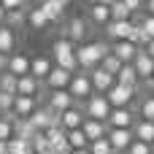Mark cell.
<instances>
[{
  "label": "cell",
  "instance_id": "d590c367",
  "mask_svg": "<svg viewBox=\"0 0 154 154\" xmlns=\"http://www.w3.org/2000/svg\"><path fill=\"white\" fill-rule=\"evenodd\" d=\"M100 68H103L106 73H111V76L116 79V73H119V68H122V62H119V60H116L114 54H106V57H103V62H100Z\"/></svg>",
  "mask_w": 154,
  "mask_h": 154
},
{
  "label": "cell",
  "instance_id": "6da1fadb",
  "mask_svg": "<svg viewBox=\"0 0 154 154\" xmlns=\"http://www.w3.org/2000/svg\"><path fill=\"white\" fill-rule=\"evenodd\" d=\"M106 54H111V46H108V43H103V41H95V43H81V46L76 49V62H79V70L89 73V70L100 68V62H103V57H106Z\"/></svg>",
  "mask_w": 154,
  "mask_h": 154
},
{
  "label": "cell",
  "instance_id": "816d5d0a",
  "mask_svg": "<svg viewBox=\"0 0 154 154\" xmlns=\"http://www.w3.org/2000/svg\"><path fill=\"white\" fill-rule=\"evenodd\" d=\"M0 154H8V143H3V141H0Z\"/></svg>",
  "mask_w": 154,
  "mask_h": 154
},
{
  "label": "cell",
  "instance_id": "f5cc1de1",
  "mask_svg": "<svg viewBox=\"0 0 154 154\" xmlns=\"http://www.w3.org/2000/svg\"><path fill=\"white\" fill-rule=\"evenodd\" d=\"M146 87H149V89H154V76H152V79H146Z\"/></svg>",
  "mask_w": 154,
  "mask_h": 154
},
{
  "label": "cell",
  "instance_id": "74e56055",
  "mask_svg": "<svg viewBox=\"0 0 154 154\" xmlns=\"http://www.w3.org/2000/svg\"><path fill=\"white\" fill-rule=\"evenodd\" d=\"M0 92H5V95H16V76L3 73V76H0Z\"/></svg>",
  "mask_w": 154,
  "mask_h": 154
},
{
  "label": "cell",
  "instance_id": "f1b7e54d",
  "mask_svg": "<svg viewBox=\"0 0 154 154\" xmlns=\"http://www.w3.org/2000/svg\"><path fill=\"white\" fill-rule=\"evenodd\" d=\"M27 22H30V27H35V30H43V27L49 24V19H46V14L41 11V5L27 11Z\"/></svg>",
  "mask_w": 154,
  "mask_h": 154
},
{
  "label": "cell",
  "instance_id": "52a82bcc",
  "mask_svg": "<svg viewBox=\"0 0 154 154\" xmlns=\"http://www.w3.org/2000/svg\"><path fill=\"white\" fill-rule=\"evenodd\" d=\"M30 122H32V127L38 133H46L49 127H60V114H54L51 108H35Z\"/></svg>",
  "mask_w": 154,
  "mask_h": 154
},
{
  "label": "cell",
  "instance_id": "44dd1931",
  "mask_svg": "<svg viewBox=\"0 0 154 154\" xmlns=\"http://www.w3.org/2000/svg\"><path fill=\"white\" fill-rule=\"evenodd\" d=\"M133 138L141 141V143H154V122H146V119H135L133 125Z\"/></svg>",
  "mask_w": 154,
  "mask_h": 154
},
{
  "label": "cell",
  "instance_id": "9c48e42d",
  "mask_svg": "<svg viewBox=\"0 0 154 154\" xmlns=\"http://www.w3.org/2000/svg\"><path fill=\"white\" fill-rule=\"evenodd\" d=\"M108 143H111V149H114V154H122V152H127L130 149V143L135 141L133 138V130H111L108 127Z\"/></svg>",
  "mask_w": 154,
  "mask_h": 154
},
{
  "label": "cell",
  "instance_id": "c3c4849f",
  "mask_svg": "<svg viewBox=\"0 0 154 154\" xmlns=\"http://www.w3.org/2000/svg\"><path fill=\"white\" fill-rule=\"evenodd\" d=\"M5 62H8V57H3V54H0V76L5 73Z\"/></svg>",
  "mask_w": 154,
  "mask_h": 154
},
{
  "label": "cell",
  "instance_id": "e575fe53",
  "mask_svg": "<svg viewBox=\"0 0 154 154\" xmlns=\"http://www.w3.org/2000/svg\"><path fill=\"white\" fill-rule=\"evenodd\" d=\"M127 41H130L133 46H138V49H143V46L149 43L146 32H143V30H141V24H135V22H133V32H130V38H127Z\"/></svg>",
  "mask_w": 154,
  "mask_h": 154
},
{
  "label": "cell",
  "instance_id": "8fae6325",
  "mask_svg": "<svg viewBox=\"0 0 154 154\" xmlns=\"http://www.w3.org/2000/svg\"><path fill=\"white\" fill-rule=\"evenodd\" d=\"M5 73H11V76H27L30 73V57L27 54H22V51H14L11 57H8V62H5Z\"/></svg>",
  "mask_w": 154,
  "mask_h": 154
},
{
  "label": "cell",
  "instance_id": "5bb4252c",
  "mask_svg": "<svg viewBox=\"0 0 154 154\" xmlns=\"http://www.w3.org/2000/svg\"><path fill=\"white\" fill-rule=\"evenodd\" d=\"M84 125V111H81V106L76 103L73 108H68V111H62L60 114V127L68 133V130H79Z\"/></svg>",
  "mask_w": 154,
  "mask_h": 154
},
{
  "label": "cell",
  "instance_id": "30bf717a",
  "mask_svg": "<svg viewBox=\"0 0 154 154\" xmlns=\"http://www.w3.org/2000/svg\"><path fill=\"white\" fill-rule=\"evenodd\" d=\"M84 35H87V22H84L81 16H73V19L62 27V38H65V41H70V43L84 41Z\"/></svg>",
  "mask_w": 154,
  "mask_h": 154
},
{
  "label": "cell",
  "instance_id": "4316f807",
  "mask_svg": "<svg viewBox=\"0 0 154 154\" xmlns=\"http://www.w3.org/2000/svg\"><path fill=\"white\" fill-rule=\"evenodd\" d=\"M41 11L46 14V19H49V22H60V19H62V11H65V8H62L57 0H46V3H41Z\"/></svg>",
  "mask_w": 154,
  "mask_h": 154
},
{
  "label": "cell",
  "instance_id": "ee69618b",
  "mask_svg": "<svg viewBox=\"0 0 154 154\" xmlns=\"http://www.w3.org/2000/svg\"><path fill=\"white\" fill-rule=\"evenodd\" d=\"M24 3H27V0H0V5H3L5 11H16V8H24Z\"/></svg>",
  "mask_w": 154,
  "mask_h": 154
},
{
  "label": "cell",
  "instance_id": "4dcf8cb0",
  "mask_svg": "<svg viewBox=\"0 0 154 154\" xmlns=\"http://www.w3.org/2000/svg\"><path fill=\"white\" fill-rule=\"evenodd\" d=\"M11 138H14V114H3V119H0V141L8 143Z\"/></svg>",
  "mask_w": 154,
  "mask_h": 154
},
{
  "label": "cell",
  "instance_id": "f546056e",
  "mask_svg": "<svg viewBox=\"0 0 154 154\" xmlns=\"http://www.w3.org/2000/svg\"><path fill=\"white\" fill-rule=\"evenodd\" d=\"M65 138H68V146H70V149H87V146H89V141L84 138L81 127H79V130H68Z\"/></svg>",
  "mask_w": 154,
  "mask_h": 154
},
{
  "label": "cell",
  "instance_id": "7a4b0ae2",
  "mask_svg": "<svg viewBox=\"0 0 154 154\" xmlns=\"http://www.w3.org/2000/svg\"><path fill=\"white\" fill-rule=\"evenodd\" d=\"M51 54H54V62L57 68L68 70V73H76L79 70V62H76V46L65 38H57L54 46H51Z\"/></svg>",
  "mask_w": 154,
  "mask_h": 154
},
{
  "label": "cell",
  "instance_id": "d4e9b609",
  "mask_svg": "<svg viewBox=\"0 0 154 154\" xmlns=\"http://www.w3.org/2000/svg\"><path fill=\"white\" fill-rule=\"evenodd\" d=\"M14 46H16L14 30L3 24V27H0V54H3V57H11V54H14Z\"/></svg>",
  "mask_w": 154,
  "mask_h": 154
},
{
  "label": "cell",
  "instance_id": "1f68e13d",
  "mask_svg": "<svg viewBox=\"0 0 154 154\" xmlns=\"http://www.w3.org/2000/svg\"><path fill=\"white\" fill-rule=\"evenodd\" d=\"M8 154H35V152H32V143H30V141L11 138V141H8Z\"/></svg>",
  "mask_w": 154,
  "mask_h": 154
},
{
  "label": "cell",
  "instance_id": "484cf974",
  "mask_svg": "<svg viewBox=\"0 0 154 154\" xmlns=\"http://www.w3.org/2000/svg\"><path fill=\"white\" fill-rule=\"evenodd\" d=\"M89 19L95 22V24H108L111 22V8L108 5H89Z\"/></svg>",
  "mask_w": 154,
  "mask_h": 154
},
{
  "label": "cell",
  "instance_id": "ac0fdd59",
  "mask_svg": "<svg viewBox=\"0 0 154 154\" xmlns=\"http://www.w3.org/2000/svg\"><path fill=\"white\" fill-rule=\"evenodd\" d=\"M130 32H133V19H127V22H108V24H106V35L111 38V43L127 41Z\"/></svg>",
  "mask_w": 154,
  "mask_h": 154
},
{
  "label": "cell",
  "instance_id": "4fadbf2b",
  "mask_svg": "<svg viewBox=\"0 0 154 154\" xmlns=\"http://www.w3.org/2000/svg\"><path fill=\"white\" fill-rule=\"evenodd\" d=\"M35 108H38V100H35V97L16 95V97H14V108H11V114H14V119H30Z\"/></svg>",
  "mask_w": 154,
  "mask_h": 154
},
{
  "label": "cell",
  "instance_id": "83f0119b",
  "mask_svg": "<svg viewBox=\"0 0 154 154\" xmlns=\"http://www.w3.org/2000/svg\"><path fill=\"white\" fill-rule=\"evenodd\" d=\"M108 8H111V22H127V19L133 16V11H130L122 0H114Z\"/></svg>",
  "mask_w": 154,
  "mask_h": 154
},
{
  "label": "cell",
  "instance_id": "6f0895ef",
  "mask_svg": "<svg viewBox=\"0 0 154 154\" xmlns=\"http://www.w3.org/2000/svg\"><path fill=\"white\" fill-rule=\"evenodd\" d=\"M152 152H154V143H152Z\"/></svg>",
  "mask_w": 154,
  "mask_h": 154
},
{
  "label": "cell",
  "instance_id": "7bdbcfd3",
  "mask_svg": "<svg viewBox=\"0 0 154 154\" xmlns=\"http://www.w3.org/2000/svg\"><path fill=\"white\" fill-rule=\"evenodd\" d=\"M14 97H16V95H5V92H0V111H3V114H11V108H14Z\"/></svg>",
  "mask_w": 154,
  "mask_h": 154
},
{
  "label": "cell",
  "instance_id": "8992f818",
  "mask_svg": "<svg viewBox=\"0 0 154 154\" xmlns=\"http://www.w3.org/2000/svg\"><path fill=\"white\" fill-rule=\"evenodd\" d=\"M106 125H108L111 130H133V125H135V114H133V108H111Z\"/></svg>",
  "mask_w": 154,
  "mask_h": 154
},
{
  "label": "cell",
  "instance_id": "9a60e30c",
  "mask_svg": "<svg viewBox=\"0 0 154 154\" xmlns=\"http://www.w3.org/2000/svg\"><path fill=\"white\" fill-rule=\"evenodd\" d=\"M81 133H84V138H87L89 143H95V141H100V138H106V135H108V125H106V122H97V119H87V116H84Z\"/></svg>",
  "mask_w": 154,
  "mask_h": 154
},
{
  "label": "cell",
  "instance_id": "5b68a950",
  "mask_svg": "<svg viewBox=\"0 0 154 154\" xmlns=\"http://www.w3.org/2000/svg\"><path fill=\"white\" fill-rule=\"evenodd\" d=\"M135 92H138V89H133V87L114 84V87L106 92V100H108V106H111V108H130V103H133Z\"/></svg>",
  "mask_w": 154,
  "mask_h": 154
},
{
  "label": "cell",
  "instance_id": "f907efd6",
  "mask_svg": "<svg viewBox=\"0 0 154 154\" xmlns=\"http://www.w3.org/2000/svg\"><path fill=\"white\" fill-rule=\"evenodd\" d=\"M70 154H89V146H87V149H73Z\"/></svg>",
  "mask_w": 154,
  "mask_h": 154
},
{
  "label": "cell",
  "instance_id": "ab89813d",
  "mask_svg": "<svg viewBox=\"0 0 154 154\" xmlns=\"http://www.w3.org/2000/svg\"><path fill=\"white\" fill-rule=\"evenodd\" d=\"M89 154H114V149H111L108 138H100V141L89 143Z\"/></svg>",
  "mask_w": 154,
  "mask_h": 154
},
{
  "label": "cell",
  "instance_id": "3957f363",
  "mask_svg": "<svg viewBox=\"0 0 154 154\" xmlns=\"http://www.w3.org/2000/svg\"><path fill=\"white\" fill-rule=\"evenodd\" d=\"M81 111H84V116H87V119L106 122V119H108V114H111V106H108L106 95H95V92H92V95L81 103Z\"/></svg>",
  "mask_w": 154,
  "mask_h": 154
},
{
  "label": "cell",
  "instance_id": "9f6ffc18",
  "mask_svg": "<svg viewBox=\"0 0 154 154\" xmlns=\"http://www.w3.org/2000/svg\"><path fill=\"white\" fill-rule=\"evenodd\" d=\"M0 119H3V111H0Z\"/></svg>",
  "mask_w": 154,
  "mask_h": 154
},
{
  "label": "cell",
  "instance_id": "b9f144b4",
  "mask_svg": "<svg viewBox=\"0 0 154 154\" xmlns=\"http://www.w3.org/2000/svg\"><path fill=\"white\" fill-rule=\"evenodd\" d=\"M125 154H154V152H152V146H149V143H141V141H133V143H130V149H127Z\"/></svg>",
  "mask_w": 154,
  "mask_h": 154
},
{
  "label": "cell",
  "instance_id": "7c38bea8",
  "mask_svg": "<svg viewBox=\"0 0 154 154\" xmlns=\"http://www.w3.org/2000/svg\"><path fill=\"white\" fill-rule=\"evenodd\" d=\"M73 106H76V100L68 95V89H54L49 95V103H46V108H51L54 114H62V111H68Z\"/></svg>",
  "mask_w": 154,
  "mask_h": 154
},
{
  "label": "cell",
  "instance_id": "11a10c76",
  "mask_svg": "<svg viewBox=\"0 0 154 154\" xmlns=\"http://www.w3.org/2000/svg\"><path fill=\"white\" fill-rule=\"evenodd\" d=\"M35 3H38V5H41V3H46V0H35Z\"/></svg>",
  "mask_w": 154,
  "mask_h": 154
},
{
  "label": "cell",
  "instance_id": "681fc988",
  "mask_svg": "<svg viewBox=\"0 0 154 154\" xmlns=\"http://www.w3.org/2000/svg\"><path fill=\"white\" fill-rule=\"evenodd\" d=\"M3 24H5V8L0 5V27H3Z\"/></svg>",
  "mask_w": 154,
  "mask_h": 154
},
{
  "label": "cell",
  "instance_id": "603a6c76",
  "mask_svg": "<svg viewBox=\"0 0 154 154\" xmlns=\"http://www.w3.org/2000/svg\"><path fill=\"white\" fill-rule=\"evenodd\" d=\"M38 135V130L32 127L30 119H14V138H22V141H32Z\"/></svg>",
  "mask_w": 154,
  "mask_h": 154
},
{
  "label": "cell",
  "instance_id": "bcb514c9",
  "mask_svg": "<svg viewBox=\"0 0 154 154\" xmlns=\"http://www.w3.org/2000/svg\"><path fill=\"white\" fill-rule=\"evenodd\" d=\"M143 8L149 11V16H154V0H146V3H143Z\"/></svg>",
  "mask_w": 154,
  "mask_h": 154
},
{
  "label": "cell",
  "instance_id": "e0dca14e",
  "mask_svg": "<svg viewBox=\"0 0 154 154\" xmlns=\"http://www.w3.org/2000/svg\"><path fill=\"white\" fill-rule=\"evenodd\" d=\"M133 68H135V73H138V81L143 79H152L154 76V60L143 51V49H138V54H135V60H133Z\"/></svg>",
  "mask_w": 154,
  "mask_h": 154
},
{
  "label": "cell",
  "instance_id": "60d3db41",
  "mask_svg": "<svg viewBox=\"0 0 154 154\" xmlns=\"http://www.w3.org/2000/svg\"><path fill=\"white\" fill-rule=\"evenodd\" d=\"M135 24H141V30L146 32V38L149 41H154V16H141V19H135Z\"/></svg>",
  "mask_w": 154,
  "mask_h": 154
},
{
  "label": "cell",
  "instance_id": "680465c9",
  "mask_svg": "<svg viewBox=\"0 0 154 154\" xmlns=\"http://www.w3.org/2000/svg\"><path fill=\"white\" fill-rule=\"evenodd\" d=\"M49 154H54V152H49Z\"/></svg>",
  "mask_w": 154,
  "mask_h": 154
},
{
  "label": "cell",
  "instance_id": "cb8c5ba5",
  "mask_svg": "<svg viewBox=\"0 0 154 154\" xmlns=\"http://www.w3.org/2000/svg\"><path fill=\"white\" fill-rule=\"evenodd\" d=\"M116 84L138 89V73H135V68H133V65H122L119 73H116Z\"/></svg>",
  "mask_w": 154,
  "mask_h": 154
},
{
  "label": "cell",
  "instance_id": "7dc6e473",
  "mask_svg": "<svg viewBox=\"0 0 154 154\" xmlns=\"http://www.w3.org/2000/svg\"><path fill=\"white\" fill-rule=\"evenodd\" d=\"M114 0H89V5H111Z\"/></svg>",
  "mask_w": 154,
  "mask_h": 154
},
{
  "label": "cell",
  "instance_id": "d6986e66",
  "mask_svg": "<svg viewBox=\"0 0 154 154\" xmlns=\"http://www.w3.org/2000/svg\"><path fill=\"white\" fill-rule=\"evenodd\" d=\"M51 60L49 57H43V54H38V57H32L30 60V76L32 79H38V81H46V76L51 73Z\"/></svg>",
  "mask_w": 154,
  "mask_h": 154
},
{
  "label": "cell",
  "instance_id": "d6a6232c",
  "mask_svg": "<svg viewBox=\"0 0 154 154\" xmlns=\"http://www.w3.org/2000/svg\"><path fill=\"white\" fill-rule=\"evenodd\" d=\"M24 19H27V11L24 8H16V11H5V27H19V24H24Z\"/></svg>",
  "mask_w": 154,
  "mask_h": 154
},
{
  "label": "cell",
  "instance_id": "ffe728a7",
  "mask_svg": "<svg viewBox=\"0 0 154 154\" xmlns=\"http://www.w3.org/2000/svg\"><path fill=\"white\" fill-rule=\"evenodd\" d=\"M70 79H73V73H68V70H62V68H51V73L46 76V87L54 92V89H68V84H70Z\"/></svg>",
  "mask_w": 154,
  "mask_h": 154
},
{
  "label": "cell",
  "instance_id": "2e32d148",
  "mask_svg": "<svg viewBox=\"0 0 154 154\" xmlns=\"http://www.w3.org/2000/svg\"><path fill=\"white\" fill-rule=\"evenodd\" d=\"M111 54H114L122 65H133V60H135V54H138V46H133L130 41H116V43H111Z\"/></svg>",
  "mask_w": 154,
  "mask_h": 154
},
{
  "label": "cell",
  "instance_id": "277c9868",
  "mask_svg": "<svg viewBox=\"0 0 154 154\" xmlns=\"http://www.w3.org/2000/svg\"><path fill=\"white\" fill-rule=\"evenodd\" d=\"M68 95H70L76 103H84V100L92 95V81H89V73L76 70V73H73V79H70V84H68Z\"/></svg>",
  "mask_w": 154,
  "mask_h": 154
},
{
  "label": "cell",
  "instance_id": "db71d44e",
  "mask_svg": "<svg viewBox=\"0 0 154 154\" xmlns=\"http://www.w3.org/2000/svg\"><path fill=\"white\" fill-rule=\"evenodd\" d=\"M57 3H60L62 8H68V5H70V0H57Z\"/></svg>",
  "mask_w": 154,
  "mask_h": 154
},
{
  "label": "cell",
  "instance_id": "f6af8a7d",
  "mask_svg": "<svg viewBox=\"0 0 154 154\" xmlns=\"http://www.w3.org/2000/svg\"><path fill=\"white\" fill-rule=\"evenodd\" d=\"M143 51H146V54H149V57H152V60H154V41H149V43L143 46Z\"/></svg>",
  "mask_w": 154,
  "mask_h": 154
},
{
  "label": "cell",
  "instance_id": "f35d334b",
  "mask_svg": "<svg viewBox=\"0 0 154 154\" xmlns=\"http://www.w3.org/2000/svg\"><path fill=\"white\" fill-rule=\"evenodd\" d=\"M30 143H32V152H35V154H49V152H51V146H49V141H46L43 133H38Z\"/></svg>",
  "mask_w": 154,
  "mask_h": 154
},
{
  "label": "cell",
  "instance_id": "7402d4cb",
  "mask_svg": "<svg viewBox=\"0 0 154 154\" xmlns=\"http://www.w3.org/2000/svg\"><path fill=\"white\" fill-rule=\"evenodd\" d=\"M41 92V81L38 79H32L30 73L27 76H19L16 79V95H24V97H35Z\"/></svg>",
  "mask_w": 154,
  "mask_h": 154
},
{
  "label": "cell",
  "instance_id": "8d00e7d4",
  "mask_svg": "<svg viewBox=\"0 0 154 154\" xmlns=\"http://www.w3.org/2000/svg\"><path fill=\"white\" fill-rule=\"evenodd\" d=\"M43 135H46V141H49V146H51V149H54L57 143H62V141H65V130H62V127H49Z\"/></svg>",
  "mask_w": 154,
  "mask_h": 154
},
{
  "label": "cell",
  "instance_id": "91938a15",
  "mask_svg": "<svg viewBox=\"0 0 154 154\" xmlns=\"http://www.w3.org/2000/svg\"><path fill=\"white\" fill-rule=\"evenodd\" d=\"M143 3H146V0H143Z\"/></svg>",
  "mask_w": 154,
  "mask_h": 154
},
{
  "label": "cell",
  "instance_id": "836d02e7",
  "mask_svg": "<svg viewBox=\"0 0 154 154\" xmlns=\"http://www.w3.org/2000/svg\"><path fill=\"white\" fill-rule=\"evenodd\" d=\"M138 116L146 119V122H154V95H149V97L141 100V106H138Z\"/></svg>",
  "mask_w": 154,
  "mask_h": 154
},
{
  "label": "cell",
  "instance_id": "ba28073f",
  "mask_svg": "<svg viewBox=\"0 0 154 154\" xmlns=\"http://www.w3.org/2000/svg\"><path fill=\"white\" fill-rule=\"evenodd\" d=\"M89 81H92V92H95V95H106V92L116 84V79H114L111 73H106L103 68L89 70Z\"/></svg>",
  "mask_w": 154,
  "mask_h": 154
}]
</instances>
